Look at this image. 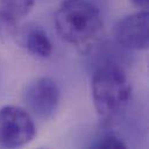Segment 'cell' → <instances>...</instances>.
Returning <instances> with one entry per match:
<instances>
[{
  "label": "cell",
  "instance_id": "cell-8",
  "mask_svg": "<svg viewBox=\"0 0 149 149\" xmlns=\"http://www.w3.org/2000/svg\"><path fill=\"white\" fill-rule=\"evenodd\" d=\"M91 147L97 149H125L127 148V144L114 134H105L97 139Z\"/></svg>",
  "mask_w": 149,
  "mask_h": 149
},
{
  "label": "cell",
  "instance_id": "cell-3",
  "mask_svg": "<svg viewBox=\"0 0 149 149\" xmlns=\"http://www.w3.org/2000/svg\"><path fill=\"white\" fill-rule=\"evenodd\" d=\"M36 135V128L30 114L17 106L0 108V147H22Z\"/></svg>",
  "mask_w": 149,
  "mask_h": 149
},
{
  "label": "cell",
  "instance_id": "cell-1",
  "mask_svg": "<svg viewBox=\"0 0 149 149\" xmlns=\"http://www.w3.org/2000/svg\"><path fill=\"white\" fill-rule=\"evenodd\" d=\"M130 95V83L122 65L109 58L99 62L92 76V98L104 125L114 126L122 120Z\"/></svg>",
  "mask_w": 149,
  "mask_h": 149
},
{
  "label": "cell",
  "instance_id": "cell-9",
  "mask_svg": "<svg viewBox=\"0 0 149 149\" xmlns=\"http://www.w3.org/2000/svg\"><path fill=\"white\" fill-rule=\"evenodd\" d=\"M130 1L135 7H139L142 9H146L149 3V0H130Z\"/></svg>",
  "mask_w": 149,
  "mask_h": 149
},
{
  "label": "cell",
  "instance_id": "cell-5",
  "mask_svg": "<svg viewBox=\"0 0 149 149\" xmlns=\"http://www.w3.org/2000/svg\"><path fill=\"white\" fill-rule=\"evenodd\" d=\"M119 45L130 50H144L149 44V14L147 9L119 20L114 29Z\"/></svg>",
  "mask_w": 149,
  "mask_h": 149
},
{
  "label": "cell",
  "instance_id": "cell-6",
  "mask_svg": "<svg viewBox=\"0 0 149 149\" xmlns=\"http://www.w3.org/2000/svg\"><path fill=\"white\" fill-rule=\"evenodd\" d=\"M20 44L37 57H49L52 52V43L45 30L37 24H26L19 33Z\"/></svg>",
  "mask_w": 149,
  "mask_h": 149
},
{
  "label": "cell",
  "instance_id": "cell-2",
  "mask_svg": "<svg viewBox=\"0 0 149 149\" xmlns=\"http://www.w3.org/2000/svg\"><path fill=\"white\" fill-rule=\"evenodd\" d=\"M59 36L81 54L99 47L104 23L95 6L87 0H64L55 13Z\"/></svg>",
  "mask_w": 149,
  "mask_h": 149
},
{
  "label": "cell",
  "instance_id": "cell-4",
  "mask_svg": "<svg viewBox=\"0 0 149 149\" xmlns=\"http://www.w3.org/2000/svg\"><path fill=\"white\" fill-rule=\"evenodd\" d=\"M24 101L29 111L40 119L50 118L59 102V88L49 77L31 81L24 91Z\"/></svg>",
  "mask_w": 149,
  "mask_h": 149
},
{
  "label": "cell",
  "instance_id": "cell-7",
  "mask_svg": "<svg viewBox=\"0 0 149 149\" xmlns=\"http://www.w3.org/2000/svg\"><path fill=\"white\" fill-rule=\"evenodd\" d=\"M36 0H0V17L7 22H15L26 16Z\"/></svg>",
  "mask_w": 149,
  "mask_h": 149
}]
</instances>
